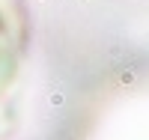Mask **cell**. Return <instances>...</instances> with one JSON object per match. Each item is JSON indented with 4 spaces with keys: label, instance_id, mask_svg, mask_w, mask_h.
<instances>
[{
    "label": "cell",
    "instance_id": "6da1fadb",
    "mask_svg": "<svg viewBox=\"0 0 149 140\" xmlns=\"http://www.w3.org/2000/svg\"><path fill=\"white\" fill-rule=\"evenodd\" d=\"M18 81V36L15 24L0 3V116L9 113V95Z\"/></svg>",
    "mask_w": 149,
    "mask_h": 140
}]
</instances>
